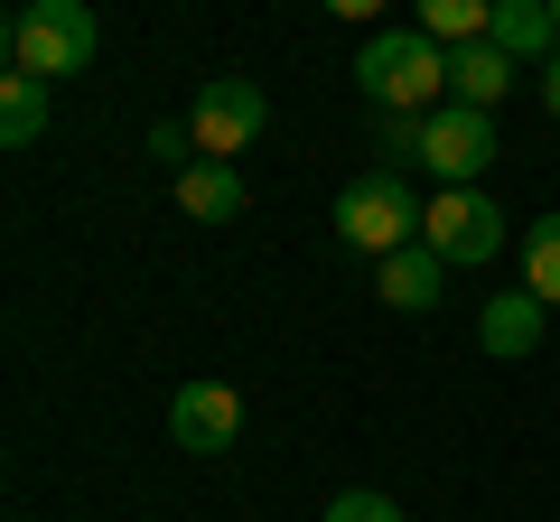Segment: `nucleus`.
Segmentation results:
<instances>
[{"label": "nucleus", "mask_w": 560, "mask_h": 522, "mask_svg": "<svg viewBox=\"0 0 560 522\" xmlns=\"http://www.w3.org/2000/svg\"><path fill=\"white\" fill-rule=\"evenodd\" d=\"M355 94L374 112H440L448 94V47L420 38V28H383V38L355 47Z\"/></svg>", "instance_id": "obj_1"}, {"label": "nucleus", "mask_w": 560, "mask_h": 522, "mask_svg": "<svg viewBox=\"0 0 560 522\" xmlns=\"http://www.w3.org/2000/svg\"><path fill=\"white\" fill-rule=\"evenodd\" d=\"M94 10L84 0H20L10 10V28H0V47H10V75H84L94 66Z\"/></svg>", "instance_id": "obj_2"}, {"label": "nucleus", "mask_w": 560, "mask_h": 522, "mask_svg": "<svg viewBox=\"0 0 560 522\" xmlns=\"http://www.w3.org/2000/svg\"><path fill=\"white\" fill-rule=\"evenodd\" d=\"M420 215H430V205H420L411 168H364L337 197V242L364 252V261H383V252H401V242H420Z\"/></svg>", "instance_id": "obj_3"}, {"label": "nucleus", "mask_w": 560, "mask_h": 522, "mask_svg": "<svg viewBox=\"0 0 560 522\" xmlns=\"http://www.w3.org/2000/svg\"><path fill=\"white\" fill-rule=\"evenodd\" d=\"M420 242H430L448 271H477V261H495V252H504V205L486 197V187H430Z\"/></svg>", "instance_id": "obj_4"}, {"label": "nucleus", "mask_w": 560, "mask_h": 522, "mask_svg": "<svg viewBox=\"0 0 560 522\" xmlns=\"http://www.w3.org/2000/svg\"><path fill=\"white\" fill-rule=\"evenodd\" d=\"M261 121H271V94H261L253 75H206V94L187 103L197 159H224V168H234V150H253V141H261Z\"/></svg>", "instance_id": "obj_5"}, {"label": "nucleus", "mask_w": 560, "mask_h": 522, "mask_svg": "<svg viewBox=\"0 0 560 522\" xmlns=\"http://www.w3.org/2000/svg\"><path fill=\"white\" fill-rule=\"evenodd\" d=\"M495 159H504L495 112H477V103H440V112H430V150H420L430 187H477Z\"/></svg>", "instance_id": "obj_6"}, {"label": "nucleus", "mask_w": 560, "mask_h": 522, "mask_svg": "<svg viewBox=\"0 0 560 522\" xmlns=\"http://www.w3.org/2000/svg\"><path fill=\"white\" fill-rule=\"evenodd\" d=\"M168 439H178L187 458H224V448L243 439V392L234 382H178V392H168Z\"/></svg>", "instance_id": "obj_7"}, {"label": "nucleus", "mask_w": 560, "mask_h": 522, "mask_svg": "<svg viewBox=\"0 0 560 522\" xmlns=\"http://www.w3.org/2000/svg\"><path fill=\"white\" fill-rule=\"evenodd\" d=\"M440 271L448 261L430 252V242H401V252L374 261V299L383 308H440Z\"/></svg>", "instance_id": "obj_8"}, {"label": "nucleus", "mask_w": 560, "mask_h": 522, "mask_svg": "<svg viewBox=\"0 0 560 522\" xmlns=\"http://www.w3.org/2000/svg\"><path fill=\"white\" fill-rule=\"evenodd\" d=\"M486 38H495L514 66H551V57H560V20H551V0H495V28H486Z\"/></svg>", "instance_id": "obj_9"}, {"label": "nucleus", "mask_w": 560, "mask_h": 522, "mask_svg": "<svg viewBox=\"0 0 560 522\" xmlns=\"http://www.w3.org/2000/svg\"><path fill=\"white\" fill-rule=\"evenodd\" d=\"M504 94H514V57H504L495 38L448 47V103H477V112H495Z\"/></svg>", "instance_id": "obj_10"}, {"label": "nucleus", "mask_w": 560, "mask_h": 522, "mask_svg": "<svg viewBox=\"0 0 560 522\" xmlns=\"http://www.w3.org/2000/svg\"><path fill=\"white\" fill-rule=\"evenodd\" d=\"M541 327H551V308L533 299V289H514V299H486V318H477V336H486V355H504V364H523L541 345Z\"/></svg>", "instance_id": "obj_11"}, {"label": "nucleus", "mask_w": 560, "mask_h": 522, "mask_svg": "<svg viewBox=\"0 0 560 522\" xmlns=\"http://www.w3.org/2000/svg\"><path fill=\"white\" fill-rule=\"evenodd\" d=\"M178 205H187L197 224H234L253 197H243V178H234L224 159H197V168H178Z\"/></svg>", "instance_id": "obj_12"}, {"label": "nucleus", "mask_w": 560, "mask_h": 522, "mask_svg": "<svg viewBox=\"0 0 560 522\" xmlns=\"http://www.w3.org/2000/svg\"><path fill=\"white\" fill-rule=\"evenodd\" d=\"M47 112H57V84H47V75H0V141H10V150L38 141Z\"/></svg>", "instance_id": "obj_13"}, {"label": "nucleus", "mask_w": 560, "mask_h": 522, "mask_svg": "<svg viewBox=\"0 0 560 522\" xmlns=\"http://www.w3.org/2000/svg\"><path fill=\"white\" fill-rule=\"evenodd\" d=\"M411 28L440 47H477L495 28V0H411Z\"/></svg>", "instance_id": "obj_14"}, {"label": "nucleus", "mask_w": 560, "mask_h": 522, "mask_svg": "<svg viewBox=\"0 0 560 522\" xmlns=\"http://www.w3.org/2000/svg\"><path fill=\"white\" fill-rule=\"evenodd\" d=\"M514 261H523V289H533L541 308H560V215H541V224H523V242H514Z\"/></svg>", "instance_id": "obj_15"}, {"label": "nucleus", "mask_w": 560, "mask_h": 522, "mask_svg": "<svg viewBox=\"0 0 560 522\" xmlns=\"http://www.w3.org/2000/svg\"><path fill=\"white\" fill-rule=\"evenodd\" d=\"M374 150H383V168H420V150H430V112H374Z\"/></svg>", "instance_id": "obj_16"}, {"label": "nucleus", "mask_w": 560, "mask_h": 522, "mask_svg": "<svg viewBox=\"0 0 560 522\" xmlns=\"http://www.w3.org/2000/svg\"><path fill=\"white\" fill-rule=\"evenodd\" d=\"M327 522H401V503H393V495H374V485H355V495L327 503Z\"/></svg>", "instance_id": "obj_17"}, {"label": "nucleus", "mask_w": 560, "mask_h": 522, "mask_svg": "<svg viewBox=\"0 0 560 522\" xmlns=\"http://www.w3.org/2000/svg\"><path fill=\"white\" fill-rule=\"evenodd\" d=\"M150 159L160 168H197V131H187V121H160V131H150Z\"/></svg>", "instance_id": "obj_18"}, {"label": "nucleus", "mask_w": 560, "mask_h": 522, "mask_svg": "<svg viewBox=\"0 0 560 522\" xmlns=\"http://www.w3.org/2000/svg\"><path fill=\"white\" fill-rule=\"evenodd\" d=\"M318 10H337V20H383L393 0H318Z\"/></svg>", "instance_id": "obj_19"}, {"label": "nucleus", "mask_w": 560, "mask_h": 522, "mask_svg": "<svg viewBox=\"0 0 560 522\" xmlns=\"http://www.w3.org/2000/svg\"><path fill=\"white\" fill-rule=\"evenodd\" d=\"M541 103H551V121H560V57L541 66Z\"/></svg>", "instance_id": "obj_20"}, {"label": "nucleus", "mask_w": 560, "mask_h": 522, "mask_svg": "<svg viewBox=\"0 0 560 522\" xmlns=\"http://www.w3.org/2000/svg\"><path fill=\"white\" fill-rule=\"evenodd\" d=\"M551 20H560V0H551Z\"/></svg>", "instance_id": "obj_21"}]
</instances>
